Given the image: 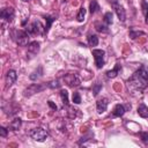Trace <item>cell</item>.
Listing matches in <instances>:
<instances>
[{
  "label": "cell",
  "instance_id": "1",
  "mask_svg": "<svg viewBox=\"0 0 148 148\" xmlns=\"http://www.w3.org/2000/svg\"><path fill=\"white\" fill-rule=\"evenodd\" d=\"M127 84H128V88H131L133 90H136V91L145 90L148 86V67L142 65L130 77Z\"/></svg>",
  "mask_w": 148,
  "mask_h": 148
},
{
  "label": "cell",
  "instance_id": "2",
  "mask_svg": "<svg viewBox=\"0 0 148 148\" xmlns=\"http://www.w3.org/2000/svg\"><path fill=\"white\" fill-rule=\"evenodd\" d=\"M14 39L20 46H28L29 44V34L25 30H15Z\"/></svg>",
  "mask_w": 148,
  "mask_h": 148
},
{
  "label": "cell",
  "instance_id": "3",
  "mask_svg": "<svg viewBox=\"0 0 148 148\" xmlns=\"http://www.w3.org/2000/svg\"><path fill=\"white\" fill-rule=\"evenodd\" d=\"M25 31L29 35H42L45 32V27H43V24L39 21H34L31 24L25 27Z\"/></svg>",
  "mask_w": 148,
  "mask_h": 148
},
{
  "label": "cell",
  "instance_id": "4",
  "mask_svg": "<svg viewBox=\"0 0 148 148\" xmlns=\"http://www.w3.org/2000/svg\"><path fill=\"white\" fill-rule=\"evenodd\" d=\"M30 136H31L34 140H36V141L43 142V141H45V139L49 136V134H47V132H46L44 128H42V127H36V128L31 130Z\"/></svg>",
  "mask_w": 148,
  "mask_h": 148
},
{
  "label": "cell",
  "instance_id": "5",
  "mask_svg": "<svg viewBox=\"0 0 148 148\" xmlns=\"http://www.w3.org/2000/svg\"><path fill=\"white\" fill-rule=\"evenodd\" d=\"M62 80H64V82H65L68 87H72V88H74V87H79V86L81 84V80H80V77H79L76 74H72V73L64 75Z\"/></svg>",
  "mask_w": 148,
  "mask_h": 148
},
{
  "label": "cell",
  "instance_id": "6",
  "mask_svg": "<svg viewBox=\"0 0 148 148\" xmlns=\"http://www.w3.org/2000/svg\"><path fill=\"white\" fill-rule=\"evenodd\" d=\"M44 89H45V86H42V84H39V83H32V84H30L28 88L24 89L23 95H24L25 97H30V96H32V95H35V94H37V92H40V91L44 90Z\"/></svg>",
  "mask_w": 148,
  "mask_h": 148
},
{
  "label": "cell",
  "instance_id": "7",
  "mask_svg": "<svg viewBox=\"0 0 148 148\" xmlns=\"http://www.w3.org/2000/svg\"><path fill=\"white\" fill-rule=\"evenodd\" d=\"M92 56H94V59H95V64H96V67L97 68H102L104 66V56H105V52L103 50H92Z\"/></svg>",
  "mask_w": 148,
  "mask_h": 148
},
{
  "label": "cell",
  "instance_id": "8",
  "mask_svg": "<svg viewBox=\"0 0 148 148\" xmlns=\"http://www.w3.org/2000/svg\"><path fill=\"white\" fill-rule=\"evenodd\" d=\"M14 15H15V12H14V9L12 7L2 8L1 12H0V17L3 21H7V22H10L14 18Z\"/></svg>",
  "mask_w": 148,
  "mask_h": 148
},
{
  "label": "cell",
  "instance_id": "9",
  "mask_svg": "<svg viewBox=\"0 0 148 148\" xmlns=\"http://www.w3.org/2000/svg\"><path fill=\"white\" fill-rule=\"evenodd\" d=\"M112 7H113V9H114V12H116V14H117L119 21L125 22V20H126V13H125V9L123 8V6H120V5L116 1V2H112Z\"/></svg>",
  "mask_w": 148,
  "mask_h": 148
},
{
  "label": "cell",
  "instance_id": "10",
  "mask_svg": "<svg viewBox=\"0 0 148 148\" xmlns=\"http://www.w3.org/2000/svg\"><path fill=\"white\" fill-rule=\"evenodd\" d=\"M17 79V74L14 69H9L6 74V88H9L13 86V83L16 81Z\"/></svg>",
  "mask_w": 148,
  "mask_h": 148
},
{
  "label": "cell",
  "instance_id": "11",
  "mask_svg": "<svg viewBox=\"0 0 148 148\" xmlns=\"http://www.w3.org/2000/svg\"><path fill=\"white\" fill-rule=\"evenodd\" d=\"M39 51V43L34 40V42H30L28 44V54L30 57H34L35 54H37Z\"/></svg>",
  "mask_w": 148,
  "mask_h": 148
},
{
  "label": "cell",
  "instance_id": "12",
  "mask_svg": "<svg viewBox=\"0 0 148 148\" xmlns=\"http://www.w3.org/2000/svg\"><path fill=\"white\" fill-rule=\"evenodd\" d=\"M108 104H109L108 98H101V99H98V101H97V103H96L97 112H98V113L104 112V111L106 110V108H108Z\"/></svg>",
  "mask_w": 148,
  "mask_h": 148
},
{
  "label": "cell",
  "instance_id": "13",
  "mask_svg": "<svg viewBox=\"0 0 148 148\" xmlns=\"http://www.w3.org/2000/svg\"><path fill=\"white\" fill-rule=\"evenodd\" d=\"M125 111H126V109H125V106L123 104H117L114 106V109H113L112 117H120V116H123L125 113Z\"/></svg>",
  "mask_w": 148,
  "mask_h": 148
},
{
  "label": "cell",
  "instance_id": "14",
  "mask_svg": "<svg viewBox=\"0 0 148 148\" xmlns=\"http://www.w3.org/2000/svg\"><path fill=\"white\" fill-rule=\"evenodd\" d=\"M120 71H121V66H120L119 64H116V66H114L113 69L106 72V76H108L109 79H113V77H116V76L119 74Z\"/></svg>",
  "mask_w": 148,
  "mask_h": 148
},
{
  "label": "cell",
  "instance_id": "15",
  "mask_svg": "<svg viewBox=\"0 0 148 148\" xmlns=\"http://www.w3.org/2000/svg\"><path fill=\"white\" fill-rule=\"evenodd\" d=\"M21 124H22L21 118H15V119H14V120H12V123L9 124L8 130H12V131H17V130L21 127Z\"/></svg>",
  "mask_w": 148,
  "mask_h": 148
},
{
  "label": "cell",
  "instance_id": "16",
  "mask_svg": "<svg viewBox=\"0 0 148 148\" xmlns=\"http://www.w3.org/2000/svg\"><path fill=\"white\" fill-rule=\"evenodd\" d=\"M138 113L142 118H148V106H146L143 103H141L138 106Z\"/></svg>",
  "mask_w": 148,
  "mask_h": 148
},
{
  "label": "cell",
  "instance_id": "17",
  "mask_svg": "<svg viewBox=\"0 0 148 148\" xmlns=\"http://www.w3.org/2000/svg\"><path fill=\"white\" fill-rule=\"evenodd\" d=\"M89 9H90V13H91V14H94V13L98 12V10H99V6H98V2H97L96 0H92V1H90V3H89Z\"/></svg>",
  "mask_w": 148,
  "mask_h": 148
},
{
  "label": "cell",
  "instance_id": "18",
  "mask_svg": "<svg viewBox=\"0 0 148 148\" xmlns=\"http://www.w3.org/2000/svg\"><path fill=\"white\" fill-rule=\"evenodd\" d=\"M141 7H142V13L145 15V22L148 24V5L146 1H142L141 2Z\"/></svg>",
  "mask_w": 148,
  "mask_h": 148
},
{
  "label": "cell",
  "instance_id": "19",
  "mask_svg": "<svg viewBox=\"0 0 148 148\" xmlns=\"http://www.w3.org/2000/svg\"><path fill=\"white\" fill-rule=\"evenodd\" d=\"M88 43L90 46H96L98 44V37L96 35H89L88 37Z\"/></svg>",
  "mask_w": 148,
  "mask_h": 148
},
{
  "label": "cell",
  "instance_id": "20",
  "mask_svg": "<svg viewBox=\"0 0 148 148\" xmlns=\"http://www.w3.org/2000/svg\"><path fill=\"white\" fill-rule=\"evenodd\" d=\"M42 74H43L42 67H38V69H37V71H35V72H34L31 75H30V80L35 81V80H37L38 77H40V76H42Z\"/></svg>",
  "mask_w": 148,
  "mask_h": 148
},
{
  "label": "cell",
  "instance_id": "21",
  "mask_svg": "<svg viewBox=\"0 0 148 148\" xmlns=\"http://www.w3.org/2000/svg\"><path fill=\"white\" fill-rule=\"evenodd\" d=\"M60 96H61V99H62L64 105L68 106V92H67V90L62 89V90L60 91Z\"/></svg>",
  "mask_w": 148,
  "mask_h": 148
},
{
  "label": "cell",
  "instance_id": "22",
  "mask_svg": "<svg viewBox=\"0 0 148 148\" xmlns=\"http://www.w3.org/2000/svg\"><path fill=\"white\" fill-rule=\"evenodd\" d=\"M45 20H46V25H45V32H47L49 31V29L51 28V24L56 21V18L53 17V16H46L45 17Z\"/></svg>",
  "mask_w": 148,
  "mask_h": 148
},
{
  "label": "cell",
  "instance_id": "23",
  "mask_svg": "<svg viewBox=\"0 0 148 148\" xmlns=\"http://www.w3.org/2000/svg\"><path fill=\"white\" fill-rule=\"evenodd\" d=\"M95 28H96V30L99 31V32H108V31H109L108 27L104 25V24H101L99 22H96V23H95Z\"/></svg>",
  "mask_w": 148,
  "mask_h": 148
},
{
  "label": "cell",
  "instance_id": "24",
  "mask_svg": "<svg viewBox=\"0 0 148 148\" xmlns=\"http://www.w3.org/2000/svg\"><path fill=\"white\" fill-rule=\"evenodd\" d=\"M84 16H86V8H84V7H82V8H80V10H79V13H77L76 18H77V21H79V22H83Z\"/></svg>",
  "mask_w": 148,
  "mask_h": 148
},
{
  "label": "cell",
  "instance_id": "25",
  "mask_svg": "<svg viewBox=\"0 0 148 148\" xmlns=\"http://www.w3.org/2000/svg\"><path fill=\"white\" fill-rule=\"evenodd\" d=\"M104 22H105L106 25L112 24L113 20H112V13H111V12H108V13L104 14Z\"/></svg>",
  "mask_w": 148,
  "mask_h": 148
},
{
  "label": "cell",
  "instance_id": "26",
  "mask_svg": "<svg viewBox=\"0 0 148 148\" xmlns=\"http://www.w3.org/2000/svg\"><path fill=\"white\" fill-rule=\"evenodd\" d=\"M142 35H145L143 31H134V29H131V31H130V37H131L132 39H135L136 37L142 36Z\"/></svg>",
  "mask_w": 148,
  "mask_h": 148
},
{
  "label": "cell",
  "instance_id": "27",
  "mask_svg": "<svg viewBox=\"0 0 148 148\" xmlns=\"http://www.w3.org/2000/svg\"><path fill=\"white\" fill-rule=\"evenodd\" d=\"M73 103H75V104H80L81 103V96H80V94L77 91L73 92Z\"/></svg>",
  "mask_w": 148,
  "mask_h": 148
},
{
  "label": "cell",
  "instance_id": "28",
  "mask_svg": "<svg viewBox=\"0 0 148 148\" xmlns=\"http://www.w3.org/2000/svg\"><path fill=\"white\" fill-rule=\"evenodd\" d=\"M140 139L145 145H148V132H141L140 133Z\"/></svg>",
  "mask_w": 148,
  "mask_h": 148
},
{
  "label": "cell",
  "instance_id": "29",
  "mask_svg": "<svg viewBox=\"0 0 148 148\" xmlns=\"http://www.w3.org/2000/svg\"><path fill=\"white\" fill-rule=\"evenodd\" d=\"M101 89H102V84L97 82V83L94 86V88H92V92H94V96H96V95L99 92V90H101Z\"/></svg>",
  "mask_w": 148,
  "mask_h": 148
},
{
  "label": "cell",
  "instance_id": "30",
  "mask_svg": "<svg viewBox=\"0 0 148 148\" xmlns=\"http://www.w3.org/2000/svg\"><path fill=\"white\" fill-rule=\"evenodd\" d=\"M47 87H50V88H59V87H60V83H59L58 80H56V81H51V82L47 84Z\"/></svg>",
  "mask_w": 148,
  "mask_h": 148
},
{
  "label": "cell",
  "instance_id": "31",
  "mask_svg": "<svg viewBox=\"0 0 148 148\" xmlns=\"http://www.w3.org/2000/svg\"><path fill=\"white\" fill-rule=\"evenodd\" d=\"M7 134H8V130L3 126H0V135L2 138H5V136H7Z\"/></svg>",
  "mask_w": 148,
  "mask_h": 148
},
{
  "label": "cell",
  "instance_id": "32",
  "mask_svg": "<svg viewBox=\"0 0 148 148\" xmlns=\"http://www.w3.org/2000/svg\"><path fill=\"white\" fill-rule=\"evenodd\" d=\"M91 136H92V133H88V135H84V136H82V138H81V140L79 141V145H82V142H84V141L89 140L88 138H91Z\"/></svg>",
  "mask_w": 148,
  "mask_h": 148
},
{
  "label": "cell",
  "instance_id": "33",
  "mask_svg": "<svg viewBox=\"0 0 148 148\" xmlns=\"http://www.w3.org/2000/svg\"><path fill=\"white\" fill-rule=\"evenodd\" d=\"M47 104H49L53 110H57V105H56V104H53V103H52V101H49V102H47Z\"/></svg>",
  "mask_w": 148,
  "mask_h": 148
},
{
  "label": "cell",
  "instance_id": "34",
  "mask_svg": "<svg viewBox=\"0 0 148 148\" xmlns=\"http://www.w3.org/2000/svg\"><path fill=\"white\" fill-rule=\"evenodd\" d=\"M23 1H29V0H23Z\"/></svg>",
  "mask_w": 148,
  "mask_h": 148
}]
</instances>
